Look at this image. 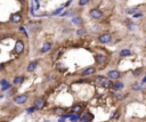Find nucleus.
<instances>
[{"label": "nucleus", "mask_w": 146, "mask_h": 122, "mask_svg": "<svg viewBox=\"0 0 146 122\" xmlns=\"http://www.w3.org/2000/svg\"><path fill=\"white\" fill-rule=\"evenodd\" d=\"M95 82L96 83L101 84L102 87H104V88H111V87H113V83H112V81H111L110 78H104V77H97L95 79Z\"/></svg>", "instance_id": "obj_1"}, {"label": "nucleus", "mask_w": 146, "mask_h": 122, "mask_svg": "<svg viewBox=\"0 0 146 122\" xmlns=\"http://www.w3.org/2000/svg\"><path fill=\"white\" fill-rule=\"evenodd\" d=\"M111 41H112V36L108 33H103L98 37V42H101V43H108Z\"/></svg>", "instance_id": "obj_2"}, {"label": "nucleus", "mask_w": 146, "mask_h": 122, "mask_svg": "<svg viewBox=\"0 0 146 122\" xmlns=\"http://www.w3.org/2000/svg\"><path fill=\"white\" fill-rule=\"evenodd\" d=\"M14 51H15L16 55H21L24 51V43L22 40H17L15 43V48H14Z\"/></svg>", "instance_id": "obj_3"}, {"label": "nucleus", "mask_w": 146, "mask_h": 122, "mask_svg": "<svg viewBox=\"0 0 146 122\" xmlns=\"http://www.w3.org/2000/svg\"><path fill=\"white\" fill-rule=\"evenodd\" d=\"M45 104H46L45 99L41 98V97H39V98H37L36 101H34V107H36L37 110H41V108H43Z\"/></svg>", "instance_id": "obj_4"}, {"label": "nucleus", "mask_w": 146, "mask_h": 122, "mask_svg": "<svg viewBox=\"0 0 146 122\" xmlns=\"http://www.w3.org/2000/svg\"><path fill=\"white\" fill-rule=\"evenodd\" d=\"M89 14H90V16H91L92 18H95V20H98V18H101L102 16H103V13H102L99 9H91Z\"/></svg>", "instance_id": "obj_5"}, {"label": "nucleus", "mask_w": 146, "mask_h": 122, "mask_svg": "<svg viewBox=\"0 0 146 122\" xmlns=\"http://www.w3.org/2000/svg\"><path fill=\"white\" fill-rule=\"evenodd\" d=\"M22 21V15L21 13H15V14H13L12 16H10V22H13V23H20V22Z\"/></svg>", "instance_id": "obj_6"}, {"label": "nucleus", "mask_w": 146, "mask_h": 122, "mask_svg": "<svg viewBox=\"0 0 146 122\" xmlns=\"http://www.w3.org/2000/svg\"><path fill=\"white\" fill-rule=\"evenodd\" d=\"M107 75L111 80H118L120 78V72L116 71V70H112V71H110L107 73Z\"/></svg>", "instance_id": "obj_7"}, {"label": "nucleus", "mask_w": 146, "mask_h": 122, "mask_svg": "<svg viewBox=\"0 0 146 122\" xmlns=\"http://www.w3.org/2000/svg\"><path fill=\"white\" fill-rule=\"evenodd\" d=\"M26 101H27L26 95H20V96H16L15 98H14V102H15L16 104H24Z\"/></svg>", "instance_id": "obj_8"}, {"label": "nucleus", "mask_w": 146, "mask_h": 122, "mask_svg": "<svg viewBox=\"0 0 146 122\" xmlns=\"http://www.w3.org/2000/svg\"><path fill=\"white\" fill-rule=\"evenodd\" d=\"M92 119H94V115H92L90 112H87L86 114H83V115L80 118V120L82 122H91Z\"/></svg>", "instance_id": "obj_9"}, {"label": "nucleus", "mask_w": 146, "mask_h": 122, "mask_svg": "<svg viewBox=\"0 0 146 122\" xmlns=\"http://www.w3.org/2000/svg\"><path fill=\"white\" fill-rule=\"evenodd\" d=\"M95 72H96L95 67L90 66V67H87V69H84L83 71L81 72V75H83V77H86V75H91V74H94Z\"/></svg>", "instance_id": "obj_10"}, {"label": "nucleus", "mask_w": 146, "mask_h": 122, "mask_svg": "<svg viewBox=\"0 0 146 122\" xmlns=\"http://www.w3.org/2000/svg\"><path fill=\"white\" fill-rule=\"evenodd\" d=\"M95 61H96L97 64L102 65V64H104V63L106 62V56H105V55H96V56H95Z\"/></svg>", "instance_id": "obj_11"}, {"label": "nucleus", "mask_w": 146, "mask_h": 122, "mask_svg": "<svg viewBox=\"0 0 146 122\" xmlns=\"http://www.w3.org/2000/svg\"><path fill=\"white\" fill-rule=\"evenodd\" d=\"M82 108H83V106L80 104H75L72 106L71 108V112H73V113H79V112H81L82 111Z\"/></svg>", "instance_id": "obj_12"}, {"label": "nucleus", "mask_w": 146, "mask_h": 122, "mask_svg": "<svg viewBox=\"0 0 146 122\" xmlns=\"http://www.w3.org/2000/svg\"><path fill=\"white\" fill-rule=\"evenodd\" d=\"M37 66H38V63H37L36 61H33V62H31L30 64H29V66H27V71L29 72L34 71V70L37 69Z\"/></svg>", "instance_id": "obj_13"}, {"label": "nucleus", "mask_w": 146, "mask_h": 122, "mask_svg": "<svg viewBox=\"0 0 146 122\" xmlns=\"http://www.w3.org/2000/svg\"><path fill=\"white\" fill-rule=\"evenodd\" d=\"M50 48H51V43H50V42H45L43 46H42V48H41V51H42V53H47V51L50 50Z\"/></svg>", "instance_id": "obj_14"}, {"label": "nucleus", "mask_w": 146, "mask_h": 122, "mask_svg": "<svg viewBox=\"0 0 146 122\" xmlns=\"http://www.w3.org/2000/svg\"><path fill=\"white\" fill-rule=\"evenodd\" d=\"M37 9H39L38 0H32V3H31V13L34 12V10H37Z\"/></svg>", "instance_id": "obj_15"}, {"label": "nucleus", "mask_w": 146, "mask_h": 122, "mask_svg": "<svg viewBox=\"0 0 146 122\" xmlns=\"http://www.w3.org/2000/svg\"><path fill=\"white\" fill-rule=\"evenodd\" d=\"M24 81V77L23 75H18L14 79V84H22Z\"/></svg>", "instance_id": "obj_16"}, {"label": "nucleus", "mask_w": 146, "mask_h": 122, "mask_svg": "<svg viewBox=\"0 0 146 122\" xmlns=\"http://www.w3.org/2000/svg\"><path fill=\"white\" fill-rule=\"evenodd\" d=\"M130 55H131V51L129 49H122V50L120 51V56H122V57L130 56Z\"/></svg>", "instance_id": "obj_17"}, {"label": "nucleus", "mask_w": 146, "mask_h": 122, "mask_svg": "<svg viewBox=\"0 0 146 122\" xmlns=\"http://www.w3.org/2000/svg\"><path fill=\"white\" fill-rule=\"evenodd\" d=\"M72 23L77 24V25H81V24H82V18L81 17H73L72 18Z\"/></svg>", "instance_id": "obj_18"}, {"label": "nucleus", "mask_w": 146, "mask_h": 122, "mask_svg": "<svg viewBox=\"0 0 146 122\" xmlns=\"http://www.w3.org/2000/svg\"><path fill=\"white\" fill-rule=\"evenodd\" d=\"M142 73H143V67H138V69H136V70L132 71V74H134L135 77H139Z\"/></svg>", "instance_id": "obj_19"}, {"label": "nucleus", "mask_w": 146, "mask_h": 122, "mask_svg": "<svg viewBox=\"0 0 146 122\" xmlns=\"http://www.w3.org/2000/svg\"><path fill=\"white\" fill-rule=\"evenodd\" d=\"M113 87H114V89H122L123 87H125V84H123L122 82L116 81V82H114V83H113Z\"/></svg>", "instance_id": "obj_20"}, {"label": "nucleus", "mask_w": 146, "mask_h": 122, "mask_svg": "<svg viewBox=\"0 0 146 122\" xmlns=\"http://www.w3.org/2000/svg\"><path fill=\"white\" fill-rule=\"evenodd\" d=\"M80 118H81V116L79 115V113H78V114H74V115L72 114V116H71V121H72V122H77L78 120L80 119Z\"/></svg>", "instance_id": "obj_21"}, {"label": "nucleus", "mask_w": 146, "mask_h": 122, "mask_svg": "<svg viewBox=\"0 0 146 122\" xmlns=\"http://www.w3.org/2000/svg\"><path fill=\"white\" fill-rule=\"evenodd\" d=\"M136 12H138V8H129V9H127V13H128V14H130V15H134V14H136Z\"/></svg>", "instance_id": "obj_22"}, {"label": "nucleus", "mask_w": 146, "mask_h": 122, "mask_svg": "<svg viewBox=\"0 0 146 122\" xmlns=\"http://www.w3.org/2000/svg\"><path fill=\"white\" fill-rule=\"evenodd\" d=\"M125 23H127V25H128L129 30H132V27H134V23H132V21H130V20H125Z\"/></svg>", "instance_id": "obj_23"}, {"label": "nucleus", "mask_w": 146, "mask_h": 122, "mask_svg": "<svg viewBox=\"0 0 146 122\" xmlns=\"http://www.w3.org/2000/svg\"><path fill=\"white\" fill-rule=\"evenodd\" d=\"M142 88H143V86H142V84H134V86H132V89L134 90H140L142 89Z\"/></svg>", "instance_id": "obj_24"}, {"label": "nucleus", "mask_w": 146, "mask_h": 122, "mask_svg": "<svg viewBox=\"0 0 146 122\" xmlns=\"http://www.w3.org/2000/svg\"><path fill=\"white\" fill-rule=\"evenodd\" d=\"M55 112H56L57 114H64V112H65V110H64V108H56V110H55Z\"/></svg>", "instance_id": "obj_25"}, {"label": "nucleus", "mask_w": 146, "mask_h": 122, "mask_svg": "<svg viewBox=\"0 0 146 122\" xmlns=\"http://www.w3.org/2000/svg\"><path fill=\"white\" fill-rule=\"evenodd\" d=\"M88 2H89V0H79V5H80V6H84V5H87Z\"/></svg>", "instance_id": "obj_26"}, {"label": "nucleus", "mask_w": 146, "mask_h": 122, "mask_svg": "<svg viewBox=\"0 0 146 122\" xmlns=\"http://www.w3.org/2000/svg\"><path fill=\"white\" fill-rule=\"evenodd\" d=\"M36 110H37V108H36L34 106H33V107H29V108L26 110V112H27L29 114H31V113H33V112H34Z\"/></svg>", "instance_id": "obj_27"}, {"label": "nucleus", "mask_w": 146, "mask_h": 122, "mask_svg": "<svg viewBox=\"0 0 146 122\" xmlns=\"http://www.w3.org/2000/svg\"><path fill=\"white\" fill-rule=\"evenodd\" d=\"M84 32H86V31H84L83 29H79V30H77V34H78V36H82V34H84Z\"/></svg>", "instance_id": "obj_28"}, {"label": "nucleus", "mask_w": 146, "mask_h": 122, "mask_svg": "<svg viewBox=\"0 0 146 122\" xmlns=\"http://www.w3.org/2000/svg\"><path fill=\"white\" fill-rule=\"evenodd\" d=\"M63 9H64V7H62V8H60V9H56V10L53 13V15H58V14H61V12H62Z\"/></svg>", "instance_id": "obj_29"}, {"label": "nucleus", "mask_w": 146, "mask_h": 122, "mask_svg": "<svg viewBox=\"0 0 146 122\" xmlns=\"http://www.w3.org/2000/svg\"><path fill=\"white\" fill-rule=\"evenodd\" d=\"M9 88H10V84H8V83H7L6 86H2V90H3V91L7 90V89H9Z\"/></svg>", "instance_id": "obj_30"}, {"label": "nucleus", "mask_w": 146, "mask_h": 122, "mask_svg": "<svg viewBox=\"0 0 146 122\" xmlns=\"http://www.w3.org/2000/svg\"><path fill=\"white\" fill-rule=\"evenodd\" d=\"M134 17H142V16H143V14H142V13H136V14H134Z\"/></svg>", "instance_id": "obj_31"}, {"label": "nucleus", "mask_w": 146, "mask_h": 122, "mask_svg": "<svg viewBox=\"0 0 146 122\" xmlns=\"http://www.w3.org/2000/svg\"><path fill=\"white\" fill-rule=\"evenodd\" d=\"M0 83L2 84V86H6V84H7V83H8V82H7V81H6V80H1V81H0Z\"/></svg>", "instance_id": "obj_32"}, {"label": "nucleus", "mask_w": 146, "mask_h": 122, "mask_svg": "<svg viewBox=\"0 0 146 122\" xmlns=\"http://www.w3.org/2000/svg\"><path fill=\"white\" fill-rule=\"evenodd\" d=\"M20 31H21V32L26 33V31H25V27H23V26H21V27H20Z\"/></svg>", "instance_id": "obj_33"}, {"label": "nucleus", "mask_w": 146, "mask_h": 122, "mask_svg": "<svg viewBox=\"0 0 146 122\" xmlns=\"http://www.w3.org/2000/svg\"><path fill=\"white\" fill-rule=\"evenodd\" d=\"M2 69H3V64H2V63H0V71H1Z\"/></svg>", "instance_id": "obj_34"}, {"label": "nucleus", "mask_w": 146, "mask_h": 122, "mask_svg": "<svg viewBox=\"0 0 146 122\" xmlns=\"http://www.w3.org/2000/svg\"><path fill=\"white\" fill-rule=\"evenodd\" d=\"M144 82H146V75L144 77V79H143V83H144Z\"/></svg>", "instance_id": "obj_35"}, {"label": "nucleus", "mask_w": 146, "mask_h": 122, "mask_svg": "<svg viewBox=\"0 0 146 122\" xmlns=\"http://www.w3.org/2000/svg\"><path fill=\"white\" fill-rule=\"evenodd\" d=\"M58 122H64V120L62 119V120H60V121H58Z\"/></svg>", "instance_id": "obj_36"}, {"label": "nucleus", "mask_w": 146, "mask_h": 122, "mask_svg": "<svg viewBox=\"0 0 146 122\" xmlns=\"http://www.w3.org/2000/svg\"><path fill=\"white\" fill-rule=\"evenodd\" d=\"M20 1H23V0H20Z\"/></svg>", "instance_id": "obj_37"}, {"label": "nucleus", "mask_w": 146, "mask_h": 122, "mask_svg": "<svg viewBox=\"0 0 146 122\" xmlns=\"http://www.w3.org/2000/svg\"><path fill=\"white\" fill-rule=\"evenodd\" d=\"M46 122H49V121H46Z\"/></svg>", "instance_id": "obj_38"}]
</instances>
